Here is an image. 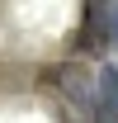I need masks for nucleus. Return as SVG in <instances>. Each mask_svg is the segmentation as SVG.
<instances>
[{"mask_svg":"<svg viewBox=\"0 0 118 123\" xmlns=\"http://www.w3.org/2000/svg\"><path fill=\"white\" fill-rule=\"evenodd\" d=\"M118 47V0H85L80 33H76V52L104 57Z\"/></svg>","mask_w":118,"mask_h":123,"instance_id":"nucleus-1","label":"nucleus"},{"mask_svg":"<svg viewBox=\"0 0 118 123\" xmlns=\"http://www.w3.org/2000/svg\"><path fill=\"white\" fill-rule=\"evenodd\" d=\"M52 80H57V90L66 95L76 109H90V114H94V76H90L80 62H66V66H57V71H52Z\"/></svg>","mask_w":118,"mask_h":123,"instance_id":"nucleus-2","label":"nucleus"},{"mask_svg":"<svg viewBox=\"0 0 118 123\" xmlns=\"http://www.w3.org/2000/svg\"><path fill=\"white\" fill-rule=\"evenodd\" d=\"M94 118L99 123H118V66L104 62L94 71Z\"/></svg>","mask_w":118,"mask_h":123,"instance_id":"nucleus-3","label":"nucleus"},{"mask_svg":"<svg viewBox=\"0 0 118 123\" xmlns=\"http://www.w3.org/2000/svg\"><path fill=\"white\" fill-rule=\"evenodd\" d=\"M94 123H99V118H94Z\"/></svg>","mask_w":118,"mask_h":123,"instance_id":"nucleus-4","label":"nucleus"}]
</instances>
